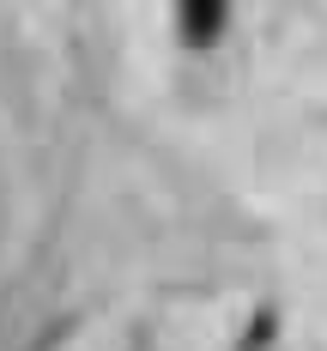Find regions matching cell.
Wrapping results in <instances>:
<instances>
[{
	"label": "cell",
	"instance_id": "cell-1",
	"mask_svg": "<svg viewBox=\"0 0 327 351\" xmlns=\"http://www.w3.org/2000/svg\"><path fill=\"white\" fill-rule=\"evenodd\" d=\"M182 19H194V36H213V31H218V19H224V6H188Z\"/></svg>",
	"mask_w": 327,
	"mask_h": 351
}]
</instances>
